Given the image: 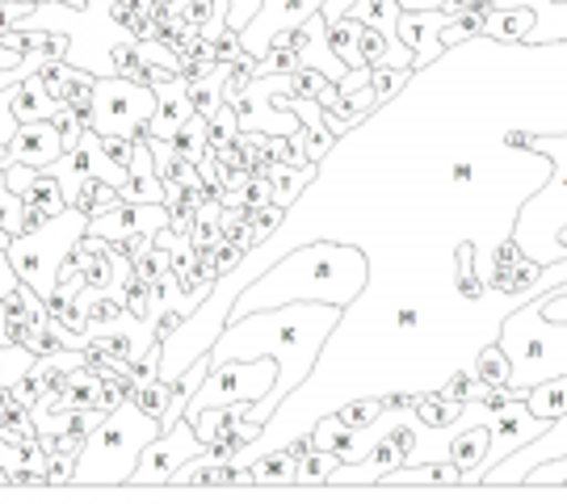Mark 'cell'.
I'll return each mask as SVG.
<instances>
[{
  "label": "cell",
  "instance_id": "obj_24",
  "mask_svg": "<svg viewBox=\"0 0 567 504\" xmlns=\"http://www.w3.org/2000/svg\"><path fill=\"white\" fill-rule=\"evenodd\" d=\"M118 185L102 182V177H84L81 185H72L68 189V206H76L81 215H89V219H97V215H105L110 206H118Z\"/></svg>",
  "mask_w": 567,
  "mask_h": 504
},
{
  "label": "cell",
  "instance_id": "obj_29",
  "mask_svg": "<svg viewBox=\"0 0 567 504\" xmlns=\"http://www.w3.org/2000/svg\"><path fill=\"white\" fill-rule=\"evenodd\" d=\"M358 34H362V21L349 18V13L337 21H328V47H332L349 68H365L362 55H358Z\"/></svg>",
  "mask_w": 567,
  "mask_h": 504
},
{
  "label": "cell",
  "instance_id": "obj_1",
  "mask_svg": "<svg viewBox=\"0 0 567 504\" xmlns=\"http://www.w3.org/2000/svg\"><path fill=\"white\" fill-rule=\"evenodd\" d=\"M341 316L344 307L337 302H286V307L227 320L219 341L210 344V362H227V358H274L278 362V383L269 387V395L244 408L248 421L269 424L278 403L290 391H299V383L316 370V358L328 337L337 332Z\"/></svg>",
  "mask_w": 567,
  "mask_h": 504
},
{
  "label": "cell",
  "instance_id": "obj_5",
  "mask_svg": "<svg viewBox=\"0 0 567 504\" xmlns=\"http://www.w3.org/2000/svg\"><path fill=\"white\" fill-rule=\"evenodd\" d=\"M84 227H89V215H81L76 206H68L63 215H51L39 227L13 236L4 253H9V265H13L18 282H25L30 290H39L42 299H47L55 290V269H60V261L68 257V248L76 244Z\"/></svg>",
  "mask_w": 567,
  "mask_h": 504
},
{
  "label": "cell",
  "instance_id": "obj_34",
  "mask_svg": "<svg viewBox=\"0 0 567 504\" xmlns=\"http://www.w3.org/2000/svg\"><path fill=\"white\" fill-rule=\"evenodd\" d=\"M416 72L412 68H391V63H370V89L379 101H391L395 93H404V84L412 81Z\"/></svg>",
  "mask_w": 567,
  "mask_h": 504
},
{
  "label": "cell",
  "instance_id": "obj_21",
  "mask_svg": "<svg viewBox=\"0 0 567 504\" xmlns=\"http://www.w3.org/2000/svg\"><path fill=\"white\" fill-rule=\"evenodd\" d=\"M534 30V9L529 4H513V9H492L487 4V25L484 34L496 42H522Z\"/></svg>",
  "mask_w": 567,
  "mask_h": 504
},
{
  "label": "cell",
  "instance_id": "obj_11",
  "mask_svg": "<svg viewBox=\"0 0 567 504\" xmlns=\"http://www.w3.org/2000/svg\"><path fill=\"white\" fill-rule=\"evenodd\" d=\"M269 42H282V47H290L295 55H299V63L303 68H316V72H324L332 84H341V76L349 72V63L328 47V21L320 18V13H311L307 21H299V25H290V30H278Z\"/></svg>",
  "mask_w": 567,
  "mask_h": 504
},
{
  "label": "cell",
  "instance_id": "obj_27",
  "mask_svg": "<svg viewBox=\"0 0 567 504\" xmlns=\"http://www.w3.org/2000/svg\"><path fill=\"white\" fill-rule=\"evenodd\" d=\"M412 408H416V416H421V421H425L429 429H446V424H454V421H458V416H463V408H466V403L450 400L446 391L437 387V391H421V395H416V403H412Z\"/></svg>",
  "mask_w": 567,
  "mask_h": 504
},
{
  "label": "cell",
  "instance_id": "obj_43",
  "mask_svg": "<svg viewBox=\"0 0 567 504\" xmlns=\"http://www.w3.org/2000/svg\"><path fill=\"white\" fill-rule=\"evenodd\" d=\"M51 126L60 131L63 152H68V147H76V143H81V135H84V122L76 119V110H72V105H60V110L51 114Z\"/></svg>",
  "mask_w": 567,
  "mask_h": 504
},
{
  "label": "cell",
  "instance_id": "obj_38",
  "mask_svg": "<svg viewBox=\"0 0 567 504\" xmlns=\"http://www.w3.org/2000/svg\"><path fill=\"white\" fill-rule=\"evenodd\" d=\"M379 412H383V403L379 400H349L337 408V421L349 424V429H370Z\"/></svg>",
  "mask_w": 567,
  "mask_h": 504
},
{
  "label": "cell",
  "instance_id": "obj_31",
  "mask_svg": "<svg viewBox=\"0 0 567 504\" xmlns=\"http://www.w3.org/2000/svg\"><path fill=\"white\" fill-rule=\"evenodd\" d=\"M349 18H358L362 25H374V30H383V34H395L400 0H353V4H349Z\"/></svg>",
  "mask_w": 567,
  "mask_h": 504
},
{
  "label": "cell",
  "instance_id": "obj_39",
  "mask_svg": "<svg viewBox=\"0 0 567 504\" xmlns=\"http://www.w3.org/2000/svg\"><path fill=\"white\" fill-rule=\"evenodd\" d=\"M131 400H135L140 412H147V416H156V421H161L164 400H168V383H164V379H152V383L135 387V391H131Z\"/></svg>",
  "mask_w": 567,
  "mask_h": 504
},
{
  "label": "cell",
  "instance_id": "obj_15",
  "mask_svg": "<svg viewBox=\"0 0 567 504\" xmlns=\"http://www.w3.org/2000/svg\"><path fill=\"white\" fill-rule=\"evenodd\" d=\"M63 156L60 131L51 126V119L39 122H18L13 140L4 143V164H30V168H47Z\"/></svg>",
  "mask_w": 567,
  "mask_h": 504
},
{
  "label": "cell",
  "instance_id": "obj_58",
  "mask_svg": "<svg viewBox=\"0 0 567 504\" xmlns=\"http://www.w3.org/2000/svg\"><path fill=\"white\" fill-rule=\"evenodd\" d=\"M9 240H13V232H9V227H4V223H0V253H4V248H9Z\"/></svg>",
  "mask_w": 567,
  "mask_h": 504
},
{
  "label": "cell",
  "instance_id": "obj_48",
  "mask_svg": "<svg viewBox=\"0 0 567 504\" xmlns=\"http://www.w3.org/2000/svg\"><path fill=\"white\" fill-rule=\"evenodd\" d=\"M257 9H261V0H227V25H231V30H244Z\"/></svg>",
  "mask_w": 567,
  "mask_h": 504
},
{
  "label": "cell",
  "instance_id": "obj_46",
  "mask_svg": "<svg viewBox=\"0 0 567 504\" xmlns=\"http://www.w3.org/2000/svg\"><path fill=\"white\" fill-rule=\"evenodd\" d=\"M480 379H475V374H471V370H454V374H450L446 379V387H442V391H446L450 400H458V403H466L471 400V395H475V391H480Z\"/></svg>",
  "mask_w": 567,
  "mask_h": 504
},
{
  "label": "cell",
  "instance_id": "obj_23",
  "mask_svg": "<svg viewBox=\"0 0 567 504\" xmlns=\"http://www.w3.org/2000/svg\"><path fill=\"white\" fill-rule=\"evenodd\" d=\"M227 72H231V63H210L206 72H198L194 81H189V101H194V114H203L210 119L215 110H219V101H224V81Z\"/></svg>",
  "mask_w": 567,
  "mask_h": 504
},
{
  "label": "cell",
  "instance_id": "obj_45",
  "mask_svg": "<svg viewBox=\"0 0 567 504\" xmlns=\"http://www.w3.org/2000/svg\"><path fill=\"white\" fill-rule=\"evenodd\" d=\"M42 480H47V484H72V480H76V459H63V454H47Z\"/></svg>",
  "mask_w": 567,
  "mask_h": 504
},
{
  "label": "cell",
  "instance_id": "obj_35",
  "mask_svg": "<svg viewBox=\"0 0 567 504\" xmlns=\"http://www.w3.org/2000/svg\"><path fill=\"white\" fill-rule=\"evenodd\" d=\"M81 274H84V286L89 290H114L122 278V265L110 257V253H102V257H89V261L81 265Z\"/></svg>",
  "mask_w": 567,
  "mask_h": 504
},
{
  "label": "cell",
  "instance_id": "obj_13",
  "mask_svg": "<svg viewBox=\"0 0 567 504\" xmlns=\"http://www.w3.org/2000/svg\"><path fill=\"white\" fill-rule=\"evenodd\" d=\"M450 21L446 9H400V21H395V39L412 47V72L421 68H433L442 60V25Z\"/></svg>",
  "mask_w": 567,
  "mask_h": 504
},
{
  "label": "cell",
  "instance_id": "obj_18",
  "mask_svg": "<svg viewBox=\"0 0 567 504\" xmlns=\"http://www.w3.org/2000/svg\"><path fill=\"white\" fill-rule=\"evenodd\" d=\"M4 97H9V105H13V119L18 122L51 119V114L60 110V101L47 93V84L39 81V72H30L25 81L9 84V89H4Z\"/></svg>",
  "mask_w": 567,
  "mask_h": 504
},
{
  "label": "cell",
  "instance_id": "obj_19",
  "mask_svg": "<svg viewBox=\"0 0 567 504\" xmlns=\"http://www.w3.org/2000/svg\"><path fill=\"white\" fill-rule=\"evenodd\" d=\"M265 177H269L274 202H278V206H290V202L303 194L307 185L316 182V164H311V161H303V164H274V161H269Z\"/></svg>",
  "mask_w": 567,
  "mask_h": 504
},
{
  "label": "cell",
  "instance_id": "obj_56",
  "mask_svg": "<svg viewBox=\"0 0 567 504\" xmlns=\"http://www.w3.org/2000/svg\"><path fill=\"white\" fill-rule=\"evenodd\" d=\"M400 9H442V0H400Z\"/></svg>",
  "mask_w": 567,
  "mask_h": 504
},
{
  "label": "cell",
  "instance_id": "obj_37",
  "mask_svg": "<svg viewBox=\"0 0 567 504\" xmlns=\"http://www.w3.org/2000/svg\"><path fill=\"white\" fill-rule=\"evenodd\" d=\"M391 42H395V34H383V30H374V25H362V34H358V55H362L365 68H370V63H383L386 55H391Z\"/></svg>",
  "mask_w": 567,
  "mask_h": 504
},
{
  "label": "cell",
  "instance_id": "obj_41",
  "mask_svg": "<svg viewBox=\"0 0 567 504\" xmlns=\"http://www.w3.org/2000/svg\"><path fill=\"white\" fill-rule=\"evenodd\" d=\"M215 60L219 63H252V55L244 51V42H240V30L224 25V30L215 34Z\"/></svg>",
  "mask_w": 567,
  "mask_h": 504
},
{
  "label": "cell",
  "instance_id": "obj_8",
  "mask_svg": "<svg viewBox=\"0 0 567 504\" xmlns=\"http://www.w3.org/2000/svg\"><path fill=\"white\" fill-rule=\"evenodd\" d=\"M203 445L206 442L194 433V424L182 416L173 429H161L152 442L143 445L140 463H135V471H131V480H126V484H168L177 466L203 454Z\"/></svg>",
  "mask_w": 567,
  "mask_h": 504
},
{
  "label": "cell",
  "instance_id": "obj_59",
  "mask_svg": "<svg viewBox=\"0 0 567 504\" xmlns=\"http://www.w3.org/2000/svg\"><path fill=\"white\" fill-rule=\"evenodd\" d=\"M0 484H9V471H4V463H0Z\"/></svg>",
  "mask_w": 567,
  "mask_h": 504
},
{
  "label": "cell",
  "instance_id": "obj_33",
  "mask_svg": "<svg viewBox=\"0 0 567 504\" xmlns=\"http://www.w3.org/2000/svg\"><path fill=\"white\" fill-rule=\"evenodd\" d=\"M471 374L480 379L484 387H508V358L505 349L492 341L480 349V358H475V366H471Z\"/></svg>",
  "mask_w": 567,
  "mask_h": 504
},
{
  "label": "cell",
  "instance_id": "obj_47",
  "mask_svg": "<svg viewBox=\"0 0 567 504\" xmlns=\"http://www.w3.org/2000/svg\"><path fill=\"white\" fill-rule=\"evenodd\" d=\"M97 140H102L105 156L114 164H122V168L131 164V156H135V140H131V135H97Z\"/></svg>",
  "mask_w": 567,
  "mask_h": 504
},
{
  "label": "cell",
  "instance_id": "obj_22",
  "mask_svg": "<svg viewBox=\"0 0 567 504\" xmlns=\"http://www.w3.org/2000/svg\"><path fill=\"white\" fill-rule=\"evenodd\" d=\"M526 400V408L538 416V421H559L567 412V374H555V379H543V383H534L522 395Z\"/></svg>",
  "mask_w": 567,
  "mask_h": 504
},
{
  "label": "cell",
  "instance_id": "obj_28",
  "mask_svg": "<svg viewBox=\"0 0 567 504\" xmlns=\"http://www.w3.org/2000/svg\"><path fill=\"white\" fill-rule=\"evenodd\" d=\"M173 152L182 156V161H189V164H198L210 152V140H206V119L203 114H189V119L177 126V135H173Z\"/></svg>",
  "mask_w": 567,
  "mask_h": 504
},
{
  "label": "cell",
  "instance_id": "obj_9",
  "mask_svg": "<svg viewBox=\"0 0 567 504\" xmlns=\"http://www.w3.org/2000/svg\"><path fill=\"white\" fill-rule=\"evenodd\" d=\"M547 429V421H538L534 412L526 408V400L522 395H513V400L487 421V433H492V442H487V454L484 463L475 466V475H471V484H480L484 480V471H492V466L501 463L505 454H513V450H522L526 442H534L538 433Z\"/></svg>",
  "mask_w": 567,
  "mask_h": 504
},
{
  "label": "cell",
  "instance_id": "obj_32",
  "mask_svg": "<svg viewBox=\"0 0 567 504\" xmlns=\"http://www.w3.org/2000/svg\"><path fill=\"white\" fill-rule=\"evenodd\" d=\"M47 316L68 328V332H89V316H84V302L72 299V295H63V290H51L47 295Z\"/></svg>",
  "mask_w": 567,
  "mask_h": 504
},
{
  "label": "cell",
  "instance_id": "obj_3",
  "mask_svg": "<svg viewBox=\"0 0 567 504\" xmlns=\"http://www.w3.org/2000/svg\"><path fill=\"white\" fill-rule=\"evenodd\" d=\"M496 344L508 358V387L526 395L534 383L567 374V323L547 320L538 311V290L526 295L501 323Z\"/></svg>",
  "mask_w": 567,
  "mask_h": 504
},
{
  "label": "cell",
  "instance_id": "obj_36",
  "mask_svg": "<svg viewBox=\"0 0 567 504\" xmlns=\"http://www.w3.org/2000/svg\"><path fill=\"white\" fill-rule=\"evenodd\" d=\"M34 362H39V358H34L25 344H0V387H13Z\"/></svg>",
  "mask_w": 567,
  "mask_h": 504
},
{
  "label": "cell",
  "instance_id": "obj_14",
  "mask_svg": "<svg viewBox=\"0 0 567 504\" xmlns=\"http://www.w3.org/2000/svg\"><path fill=\"white\" fill-rule=\"evenodd\" d=\"M161 227H168V206L164 202H118L105 215L89 219V232H97L102 240H126V236H140V232L156 236Z\"/></svg>",
  "mask_w": 567,
  "mask_h": 504
},
{
  "label": "cell",
  "instance_id": "obj_16",
  "mask_svg": "<svg viewBox=\"0 0 567 504\" xmlns=\"http://www.w3.org/2000/svg\"><path fill=\"white\" fill-rule=\"evenodd\" d=\"M152 89H156L152 140H173V135H177V126L194 114V101H189V81H185V76H173V81L152 84Z\"/></svg>",
  "mask_w": 567,
  "mask_h": 504
},
{
  "label": "cell",
  "instance_id": "obj_54",
  "mask_svg": "<svg viewBox=\"0 0 567 504\" xmlns=\"http://www.w3.org/2000/svg\"><path fill=\"white\" fill-rule=\"evenodd\" d=\"M471 177H475V168H471L466 161H458V164H454V173H450V182H454V185H466Z\"/></svg>",
  "mask_w": 567,
  "mask_h": 504
},
{
  "label": "cell",
  "instance_id": "obj_20",
  "mask_svg": "<svg viewBox=\"0 0 567 504\" xmlns=\"http://www.w3.org/2000/svg\"><path fill=\"white\" fill-rule=\"evenodd\" d=\"M168 484H206V487H231L240 484V466L236 463H210V459H189L173 471Z\"/></svg>",
  "mask_w": 567,
  "mask_h": 504
},
{
  "label": "cell",
  "instance_id": "obj_52",
  "mask_svg": "<svg viewBox=\"0 0 567 504\" xmlns=\"http://www.w3.org/2000/svg\"><path fill=\"white\" fill-rule=\"evenodd\" d=\"M379 403H383V408H412L416 395H412V391H386V395H379Z\"/></svg>",
  "mask_w": 567,
  "mask_h": 504
},
{
  "label": "cell",
  "instance_id": "obj_6",
  "mask_svg": "<svg viewBox=\"0 0 567 504\" xmlns=\"http://www.w3.org/2000/svg\"><path fill=\"white\" fill-rule=\"evenodd\" d=\"M278 383V362L274 358H227L210 362L203 387L194 391V400L185 403V416L203 412V408H224V403H257L269 395V387Z\"/></svg>",
  "mask_w": 567,
  "mask_h": 504
},
{
  "label": "cell",
  "instance_id": "obj_7",
  "mask_svg": "<svg viewBox=\"0 0 567 504\" xmlns=\"http://www.w3.org/2000/svg\"><path fill=\"white\" fill-rule=\"evenodd\" d=\"M156 114V89L126 76H97L93 89V131L97 135H135L140 122Z\"/></svg>",
  "mask_w": 567,
  "mask_h": 504
},
{
  "label": "cell",
  "instance_id": "obj_50",
  "mask_svg": "<svg viewBox=\"0 0 567 504\" xmlns=\"http://www.w3.org/2000/svg\"><path fill=\"white\" fill-rule=\"evenodd\" d=\"M395 323H400V332H416V323H421L416 302H404V307H400V316H395Z\"/></svg>",
  "mask_w": 567,
  "mask_h": 504
},
{
  "label": "cell",
  "instance_id": "obj_57",
  "mask_svg": "<svg viewBox=\"0 0 567 504\" xmlns=\"http://www.w3.org/2000/svg\"><path fill=\"white\" fill-rule=\"evenodd\" d=\"M307 450H311V438H295V442H290V454H295V459L307 454Z\"/></svg>",
  "mask_w": 567,
  "mask_h": 504
},
{
  "label": "cell",
  "instance_id": "obj_42",
  "mask_svg": "<svg viewBox=\"0 0 567 504\" xmlns=\"http://www.w3.org/2000/svg\"><path fill=\"white\" fill-rule=\"evenodd\" d=\"M522 484H543V487H559L567 484V454H559V459H547V463H538L534 471H529Z\"/></svg>",
  "mask_w": 567,
  "mask_h": 504
},
{
  "label": "cell",
  "instance_id": "obj_40",
  "mask_svg": "<svg viewBox=\"0 0 567 504\" xmlns=\"http://www.w3.org/2000/svg\"><path fill=\"white\" fill-rule=\"evenodd\" d=\"M39 442L47 454H63V459H81L84 450V433L76 429H60V433H39Z\"/></svg>",
  "mask_w": 567,
  "mask_h": 504
},
{
  "label": "cell",
  "instance_id": "obj_60",
  "mask_svg": "<svg viewBox=\"0 0 567 504\" xmlns=\"http://www.w3.org/2000/svg\"><path fill=\"white\" fill-rule=\"evenodd\" d=\"M0 323H4V307H0Z\"/></svg>",
  "mask_w": 567,
  "mask_h": 504
},
{
  "label": "cell",
  "instance_id": "obj_51",
  "mask_svg": "<svg viewBox=\"0 0 567 504\" xmlns=\"http://www.w3.org/2000/svg\"><path fill=\"white\" fill-rule=\"evenodd\" d=\"M18 286V274H13V265H9V253H0V295H9Z\"/></svg>",
  "mask_w": 567,
  "mask_h": 504
},
{
  "label": "cell",
  "instance_id": "obj_4",
  "mask_svg": "<svg viewBox=\"0 0 567 504\" xmlns=\"http://www.w3.org/2000/svg\"><path fill=\"white\" fill-rule=\"evenodd\" d=\"M161 433V421L147 416L135 408V400H126L105 412V421L84 438V450L76 459V480H89V484H126L131 471L140 463L143 445Z\"/></svg>",
  "mask_w": 567,
  "mask_h": 504
},
{
  "label": "cell",
  "instance_id": "obj_26",
  "mask_svg": "<svg viewBox=\"0 0 567 504\" xmlns=\"http://www.w3.org/2000/svg\"><path fill=\"white\" fill-rule=\"evenodd\" d=\"M244 471H248L252 484H295V454H290V445H282V450H274V454L252 459Z\"/></svg>",
  "mask_w": 567,
  "mask_h": 504
},
{
  "label": "cell",
  "instance_id": "obj_30",
  "mask_svg": "<svg viewBox=\"0 0 567 504\" xmlns=\"http://www.w3.org/2000/svg\"><path fill=\"white\" fill-rule=\"evenodd\" d=\"M337 466H341V459H337L332 450H316V445H311L307 454L295 459V484H328Z\"/></svg>",
  "mask_w": 567,
  "mask_h": 504
},
{
  "label": "cell",
  "instance_id": "obj_17",
  "mask_svg": "<svg viewBox=\"0 0 567 504\" xmlns=\"http://www.w3.org/2000/svg\"><path fill=\"white\" fill-rule=\"evenodd\" d=\"M122 202H164V185L156 177V161L147 140H135V156L126 164V182L118 185Z\"/></svg>",
  "mask_w": 567,
  "mask_h": 504
},
{
  "label": "cell",
  "instance_id": "obj_12",
  "mask_svg": "<svg viewBox=\"0 0 567 504\" xmlns=\"http://www.w3.org/2000/svg\"><path fill=\"white\" fill-rule=\"evenodd\" d=\"M320 4H324V0H261V9H257L252 21L240 30L244 51H248L252 60H261L265 47H269V39H274L278 30H290V25L307 21L311 13H320Z\"/></svg>",
  "mask_w": 567,
  "mask_h": 504
},
{
  "label": "cell",
  "instance_id": "obj_44",
  "mask_svg": "<svg viewBox=\"0 0 567 504\" xmlns=\"http://www.w3.org/2000/svg\"><path fill=\"white\" fill-rule=\"evenodd\" d=\"M13 395H18V403H25V408H34V403L47 395V383H42L39 366H30L18 383H13Z\"/></svg>",
  "mask_w": 567,
  "mask_h": 504
},
{
  "label": "cell",
  "instance_id": "obj_55",
  "mask_svg": "<svg viewBox=\"0 0 567 504\" xmlns=\"http://www.w3.org/2000/svg\"><path fill=\"white\" fill-rule=\"evenodd\" d=\"M21 60H25L21 51H9V47H0V68H18Z\"/></svg>",
  "mask_w": 567,
  "mask_h": 504
},
{
  "label": "cell",
  "instance_id": "obj_10",
  "mask_svg": "<svg viewBox=\"0 0 567 504\" xmlns=\"http://www.w3.org/2000/svg\"><path fill=\"white\" fill-rule=\"evenodd\" d=\"M559 454H567V412L559 416V421H550L534 442H526L522 450L505 454L492 471H484L480 484H522L534 466L547 463V459H559Z\"/></svg>",
  "mask_w": 567,
  "mask_h": 504
},
{
  "label": "cell",
  "instance_id": "obj_25",
  "mask_svg": "<svg viewBox=\"0 0 567 504\" xmlns=\"http://www.w3.org/2000/svg\"><path fill=\"white\" fill-rule=\"evenodd\" d=\"M140 60L147 68V84H164L173 81V76H182V55H177V47L164 39H143L140 42Z\"/></svg>",
  "mask_w": 567,
  "mask_h": 504
},
{
  "label": "cell",
  "instance_id": "obj_49",
  "mask_svg": "<svg viewBox=\"0 0 567 504\" xmlns=\"http://www.w3.org/2000/svg\"><path fill=\"white\" fill-rule=\"evenodd\" d=\"M13 131H18V119H13V105H9L4 89H0V143L13 140Z\"/></svg>",
  "mask_w": 567,
  "mask_h": 504
},
{
  "label": "cell",
  "instance_id": "obj_2",
  "mask_svg": "<svg viewBox=\"0 0 567 504\" xmlns=\"http://www.w3.org/2000/svg\"><path fill=\"white\" fill-rule=\"evenodd\" d=\"M365 278H370V265H365L362 248L337 240H311L303 248H295L290 257H282L269 274L244 286L231 302V311H227V320L269 311V307H286V302L349 307L365 290Z\"/></svg>",
  "mask_w": 567,
  "mask_h": 504
},
{
  "label": "cell",
  "instance_id": "obj_53",
  "mask_svg": "<svg viewBox=\"0 0 567 504\" xmlns=\"http://www.w3.org/2000/svg\"><path fill=\"white\" fill-rule=\"evenodd\" d=\"M164 185V206H168V202H182L185 198V185L182 182H173V177H168V182H161Z\"/></svg>",
  "mask_w": 567,
  "mask_h": 504
}]
</instances>
